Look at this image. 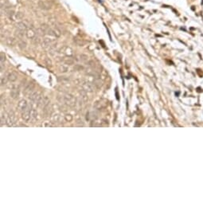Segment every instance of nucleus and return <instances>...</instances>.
<instances>
[{
  "instance_id": "obj_3",
  "label": "nucleus",
  "mask_w": 203,
  "mask_h": 203,
  "mask_svg": "<svg viewBox=\"0 0 203 203\" xmlns=\"http://www.w3.org/2000/svg\"><path fill=\"white\" fill-rule=\"evenodd\" d=\"M37 6L40 9L43 10H49L52 8L53 4L51 2L46 1V0H39L37 3Z\"/></svg>"
},
{
  "instance_id": "obj_15",
  "label": "nucleus",
  "mask_w": 203,
  "mask_h": 203,
  "mask_svg": "<svg viewBox=\"0 0 203 203\" xmlns=\"http://www.w3.org/2000/svg\"><path fill=\"white\" fill-rule=\"evenodd\" d=\"M76 58H77L78 61L82 62H89V57H88V55L84 54V53L79 54V55H77V57H76Z\"/></svg>"
},
{
  "instance_id": "obj_12",
  "label": "nucleus",
  "mask_w": 203,
  "mask_h": 203,
  "mask_svg": "<svg viewBox=\"0 0 203 203\" xmlns=\"http://www.w3.org/2000/svg\"><path fill=\"white\" fill-rule=\"evenodd\" d=\"M53 106L50 105L49 104H48L47 105H46L45 107L43 108V112L45 113L46 116H50L52 115V112H53Z\"/></svg>"
},
{
  "instance_id": "obj_14",
  "label": "nucleus",
  "mask_w": 203,
  "mask_h": 203,
  "mask_svg": "<svg viewBox=\"0 0 203 203\" xmlns=\"http://www.w3.org/2000/svg\"><path fill=\"white\" fill-rule=\"evenodd\" d=\"M7 77H8V80L11 82H14L15 80H17L18 79V74L16 73L15 72H10L8 75H7Z\"/></svg>"
},
{
  "instance_id": "obj_33",
  "label": "nucleus",
  "mask_w": 203,
  "mask_h": 203,
  "mask_svg": "<svg viewBox=\"0 0 203 203\" xmlns=\"http://www.w3.org/2000/svg\"><path fill=\"white\" fill-rule=\"evenodd\" d=\"M74 69L76 71H81V70H84L85 69L81 65H76L74 66Z\"/></svg>"
},
{
  "instance_id": "obj_31",
  "label": "nucleus",
  "mask_w": 203,
  "mask_h": 203,
  "mask_svg": "<svg viewBox=\"0 0 203 203\" xmlns=\"http://www.w3.org/2000/svg\"><path fill=\"white\" fill-rule=\"evenodd\" d=\"M8 80V77L7 76H3L2 77H1V85H6L7 84V82Z\"/></svg>"
},
{
  "instance_id": "obj_8",
  "label": "nucleus",
  "mask_w": 203,
  "mask_h": 203,
  "mask_svg": "<svg viewBox=\"0 0 203 203\" xmlns=\"http://www.w3.org/2000/svg\"><path fill=\"white\" fill-rule=\"evenodd\" d=\"M30 112H31V108L28 106L23 112H22V117H23V119L26 122H28L30 119Z\"/></svg>"
},
{
  "instance_id": "obj_32",
  "label": "nucleus",
  "mask_w": 203,
  "mask_h": 203,
  "mask_svg": "<svg viewBox=\"0 0 203 203\" xmlns=\"http://www.w3.org/2000/svg\"><path fill=\"white\" fill-rule=\"evenodd\" d=\"M46 34V33L45 31H44V30L41 28V27L37 30V34H38L39 36H43V35H45Z\"/></svg>"
},
{
  "instance_id": "obj_6",
  "label": "nucleus",
  "mask_w": 203,
  "mask_h": 203,
  "mask_svg": "<svg viewBox=\"0 0 203 203\" xmlns=\"http://www.w3.org/2000/svg\"><path fill=\"white\" fill-rule=\"evenodd\" d=\"M64 121H65V118H63L60 114L54 113L51 116V122L56 124H61Z\"/></svg>"
},
{
  "instance_id": "obj_36",
  "label": "nucleus",
  "mask_w": 203,
  "mask_h": 203,
  "mask_svg": "<svg viewBox=\"0 0 203 203\" xmlns=\"http://www.w3.org/2000/svg\"><path fill=\"white\" fill-rule=\"evenodd\" d=\"M45 62H46V64L48 65V66H52V62H51V60L49 58H46Z\"/></svg>"
},
{
  "instance_id": "obj_27",
  "label": "nucleus",
  "mask_w": 203,
  "mask_h": 203,
  "mask_svg": "<svg viewBox=\"0 0 203 203\" xmlns=\"http://www.w3.org/2000/svg\"><path fill=\"white\" fill-rule=\"evenodd\" d=\"M24 17V14L23 13H21V12H18V13H15L14 16V18L15 20H19V19H22V18H23Z\"/></svg>"
},
{
  "instance_id": "obj_9",
  "label": "nucleus",
  "mask_w": 203,
  "mask_h": 203,
  "mask_svg": "<svg viewBox=\"0 0 203 203\" xmlns=\"http://www.w3.org/2000/svg\"><path fill=\"white\" fill-rule=\"evenodd\" d=\"M58 51H59V53H65V55L68 56V57H72V56H73V49H71L70 47L63 46V47H62L61 49H60Z\"/></svg>"
},
{
  "instance_id": "obj_23",
  "label": "nucleus",
  "mask_w": 203,
  "mask_h": 203,
  "mask_svg": "<svg viewBox=\"0 0 203 203\" xmlns=\"http://www.w3.org/2000/svg\"><path fill=\"white\" fill-rule=\"evenodd\" d=\"M58 81L62 85H68L69 83V79L67 76H59L58 77Z\"/></svg>"
},
{
  "instance_id": "obj_18",
  "label": "nucleus",
  "mask_w": 203,
  "mask_h": 203,
  "mask_svg": "<svg viewBox=\"0 0 203 203\" xmlns=\"http://www.w3.org/2000/svg\"><path fill=\"white\" fill-rule=\"evenodd\" d=\"M16 28H17L18 30L25 31V32H26V30H28V29H27L26 25L24 23H22V22H21V23H18L17 24H16Z\"/></svg>"
},
{
  "instance_id": "obj_5",
  "label": "nucleus",
  "mask_w": 203,
  "mask_h": 203,
  "mask_svg": "<svg viewBox=\"0 0 203 203\" xmlns=\"http://www.w3.org/2000/svg\"><path fill=\"white\" fill-rule=\"evenodd\" d=\"M16 116L15 114L14 113V112H10L8 114H7V123L6 124L9 127L10 126H13L15 123H16Z\"/></svg>"
},
{
  "instance_id": "obj_4",
  "label": "nucleus",
  "mask_w": 203,
  "mask_h": 203,
  "mask_svg": "<svg viewBox=\"0 0 203 203\" xmlns=\"http://www.w3.org/2000/svg\"><path fill=\"white\" fill-rule=\"evenodd\" d=\"M46 34L50 35V36H53V37H59L62 35V30L59 28H57V26H54V27H53V28L52 27H49V29L47 30Z\"/></svg>"
},
{
  "instance_id": "obj_37",
  "label": "nucleus",
  "mask_w": 203,
  "mask_h": 203,
  "mask_svg": "<svg viewBox=\"0 0 203 203\" xmlns=\"http://www.w3.org/2000/svg\"><path fill=\"white\" fill-rule=\"evenodd\" d=\"M51 123L52 122H50V123H46V124H44V126H45V127H53V124H52Z\"/></svg>"
},
{
  "instance_id": "obj_20",
  "label": "nucleus",
  "mask_w": 203,
  "mask_h": 203,
  "mask_svg": "<svg viewBox=\"0 0 203 203\" xmlns=\"http://www.w3.org/2000/svg\"><path fill=\"white\" fill-rule=\"evenodd\" d=\"M26 33V32H25V31H23V30H20L17 29V30H16V32H15V35H16V37H18V40H23Z\"/></svg>"
},
{
  "instance_id": "obj_10",
  "label": "nucleus",
  "mask_w": 203,
  "mask_h": 203,
  "mask_svg": "<svg viewBox=\"0 0 203 203\" xmlns=\"http://www.w3.org/2000/svg\"><path fill=\"white\" fill-rule=\"evenodd\" d=\"M27 107H28V105H27L26 100H20V101L18 102V106H17V108L18 109V110H19L20 112H23Z\"/></svg>"
},
{
  "instance_id": "obj_7",
  "label": "nucleus",
  "mask_w": 203,
  "mask_h": 203,
  "mask_svg": "<svg viewBox=\"0 0 203 203\" xmlns=\"http://www.w3.org/2000/svg\"><path fill=\"white\" fill-rule=\"evenodd\" d=\"M82 89L85 90V92H92L94 91L95 89V85L94 84H92L90 82H83V83L80 84Z\"/></svg>"
},
{
  "instance_id": "obj_13",
  "label": "nucleus",
  "mask_w": 203,
  "mask_h": 203,
  "mask_svg": "<svg viewBox=\"0 0 203 203\" xmlns=\"http://www.w3.org/2000/svg\"><path fill=\"white\" fill-rule=\"evenodd\" d=\"M86 92H85L83 89L80 91V100L83 103H87L88 101H89V97H88V95H87Z\"/></svg>"
},
{
  "instance_id": "obj_30",
  "label": "nucleus",
  "mask_w": 203,
  "mask_h": 203,
  "mask_svg": "<svg viewBox=\"0 0 203 203\" xmlns=\"http://www.w3.org/2000/svg\"><path fill=\"white\" fill-rule=\"evenodd\" d=\"M64 118L65 119V121H67V122H71L73 120V116L70 114H66L65 116H64Z\"/></svg>"
},
{
  "instance_id": "obj_11",
  "label": "nucleus",
  "mask_w": 203,
  "mask_h": 203,
  "mask_svg": "<svg viewBox=\"0 0 203 203\" xmlns=\"http://www.w3.org/2000/svg\"><path fill=\"white\" fill-rule=\"evenodd\" d=\"M34 89V85L33 84V83H29L28 85H27L26 87H25V89L23 90V92H24V94L26 95H29L30 93L33 91V89Z\"/></svg>"
},
{
  "instance_id": "obj_26",
  "label": "nucleus",
  "mask_w": 203,
  "mask_h": 203,
  "mask_svg": "<svg viewBox=\"0 0 203 203\" xmlns=\"http://www.w3.org/2000/svg\"><path fill=\"white\" fill-rule=\"evenodd\" d=\"M18 95H19V92H18V89H12V91L10 92V96L13 99H16L17 97H18Z\"/></svg>"
},
{
  "instance_id": "obj_17",
  "label": "nucleus",
  "mask_w": 203,
  "mask_h": 203,
  "mask_svg": "<svg viewBox=\"0 0 203 203\" xmlns=\"http://www.w3.org/2000/svg\"><path fill=\"white\" fill-rule=\"evenodd\" d=\"M26 35L28 38H30V39H33L35 36H36V33L35 31L33 30V29H28L26 30Z\"/></svg>"
},
{
  "instance_id": "obj_35",
  "label": "nucleus",
  "mask_w": 203,
  "mask_h": 203,
  "mask_svg": "<svg viewBox=\"0 0 203 203\" xmlns=\"http://www.w3.org/2000/svg\"><path fill=\"white\" fill-rule=\"evenodd\" d=\"M32 41H33V42L35 43V44H38V43L40 42V41H41V40H40L39 37H37V36H35V37H34L32 39Z\"/></svg>"
},
{
  "instance_id": "obj_34",
  "label": "nucleus",
  "mask_w": 203,
  "mask_h": 203,
  "mask_svg": "<svg viewBox=\"0 0 203 203\" xmlns=\"http://www.w3.org/2000/svg\"><path fill=\"white\" fill-rule=\"evenodd\" d=\"M41 28H42V29L44 31H45V32L46 33V32H47V30L49 29V26L47 24H42V25L41 26Z\"/></svg>"
},
{
  "instance_id": "obj_19",
  "label": "nucleus",
  "mask_w": 203,
  "mask_h": 203,
  "mask_svg": "<svg viewBox=\"0 0 203 203\" xmlns=\"http://www.w3.org/2000/svg\"><path fill=\"white\" fill-rule=\"evenodd\" d=\"M4 13H5V14H6L7 16H8L10 18H13V17H14V14H15L14 10L13 9H11V8L5 10H4Z\"/></svg>"
},
{
  "instance_id": "obj_21",
  "label": "nucleus",
  "mask_w": 203,
  "mask_h": 203,
  "mask_svg": "<svg viewBox=\"0 0 203 203\" xmlns=\"http://www.w3.org/2000/svg\"><path fill=\"white\" fill-rule=\"evenodd\" d=\"M5 43L9 46H14L16 43V41L13 37H7L6 40H5Z\"/></svg>"
},
{
  "instance_id": "obj_24",
  "label": "nucleus",
  "mask_w": 203,
  "mask_h": 203,
  "mask_svg": "<svg viewBox=\"0 0 203 203\" xmlns=\"http://www.w3.org/2000/svg\"><path fill=\"white\" fill-rule=\"evenodd\" d=\"M73 41L76 43V45H77L78 46H83L85 45V42L83 41V39H81V38L78 37H75Z\"/></svg>"
},
{
  "instance_id": "obj_1",
  "label": "nucleus",
  "mask_w": 203,
  "mask_h": 203,
  "mask_svg": "<svg viewBox=\"0 0 203 203\" xmlns=\"http://www.w3.org/2000/svg\"><path fill=\"white\" fill-rule=\"evenodd\" d=\"M64 104L70 108H74L76 105V100L73 95L67 93L64 95Z\"/></svg>"
},
{
  "instance_id": "obj_22",
  "label": "nucleus",
  "mask_w": 203,
  "mask_h": 203,
  "mask_svg": "<svg viewBox=\"0 0 203 203\" xmlns=\"http://www.w3.org/2000/svg\"><path fill=\"white\" fill-rule=\"evenodd\" d=\"M37 112L36 109L34 108H31V112H30V120L32 121H35L37 120Z\"/></svg>"
},
{
  "instance_id": "obj_29",
  "label": "nucleus",
  "mask_w": 203,
  "mask_h": 203,
  "mask_svg": "<svg viewBox=\"0 0 203 203\" xmlns=\"http://www.w3.org/2000/svg\"><path fill=\"white\" fill-rule=\"evenodd\" d=\"M59 69H60V72L66 73V72H68V70H69V67H68L67 65H62V66H60Z\"/></svg>"
},
{
  "instance_id": "obj_2",
  "label": "nucleus",
  "mask_w": 203,
  "mask_h": 203,
  "mask_svg": "<svg viewBox=\"0 0 203 203\" xmlns=\"http://www.w3.org/2000/svg\"><path fill=\"white\" fill-rule=\"evenodd\" d=\"M30 100L36 104V105L39 106V104L41 102V100H42V96L41 95V93L39 92H33L32 94H30V96H29Z\"/></svg>"
},
{
  "instance_id": "obj_28",
  "label": "nucleus",
  "mask_w": 203,
  "mask_h": 203,
  "mask_svg": "<svg viewBox=\"0 0 203 203\" xmlns=\"http://www.w3.org/2000/svg\"><path fill=\"white\" fill-rule=\"evenodd\" d=\"M18 47L21 49H24L26 48V43L23 41V40H19L18 41Z\"/></svg>"
},
{
  "instance_id": "obj_16",
  "label": "nucleus",
  "mask_w": 203,
  "mask_h": 203,
  "mask_svg": "<svg viewBox=\"0 0 203 203\" xmlns=\"http://www.w3.org/2000/svg\"><path fill=\"white\" fill-rule=\"evenodd\" d=\"M51 43H52V40L49 39V38H44L42 42V46L43 48H47V47H49V46H51Z\"/></svg>"
},
{
  "instance_id": "obj_25",
  "label": "nucleus",
  "mask_w": 203,
  "mask_h": 203,
  "mask_svg": "<svg viewBox=\"0 0 203 203\" xmlns=\"http://www.w3.org/2000/svg\"><path fill=\"white\" fill-rule=\"evenodd\" d=\"M63 62L65 65H71L74 64V60L73 58H71V57H69L68 58H65L63 60Z\"/></svg>"
}]
</instances>
